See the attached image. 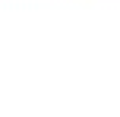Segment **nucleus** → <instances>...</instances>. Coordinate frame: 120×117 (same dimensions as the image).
Returning <instances> with one entry per match:
<instances>
[]
</instances>
